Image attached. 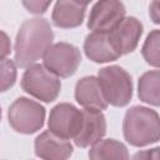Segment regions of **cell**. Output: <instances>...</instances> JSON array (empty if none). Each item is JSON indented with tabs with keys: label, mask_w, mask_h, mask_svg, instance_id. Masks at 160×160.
<instances>
[{
	"label": "cell",
	"mask_w": 160,
	"mask_h": 160,
	"mask_svg": "<svg viewBox=\"0 0 160 160\" xmlns=\"http://www.w3.org/2000/svg\"><path fill=\"white\" fill-rule=\"evenodd\" d=\"M138 95L142 102L151 106L160 105V72L151 70L144 72L138 82Z\"/></svg>",
	"instance_id": "9a60e30c"
},
{
	"label": "cell",
	"mask_w": 160,
	"mask_h": 160,
	"mask_svg": "<svg viewBox=\"0 0 160 160\" xmlns=\"http://www.w3.org/2000/svg\"><path fill=\"white\" fill-rule=\"evenodd\" d=\"M54 32L50 22L44 18L25 20L15 39V64L19 68H28L40 60L51 46Z\"/></svg>",
	"instance_id": "6da1fadb"
},
{
	"label": "cell",
	"mask_w": 160,
	"mask_h": 160,
	"mask_svg": "<svg viewBox=\"0 0 160 160\" xmlns=\"http://www.w3.org/2000/svg\"><path fill=\"white\" fill-rule=\"evenodd\" d=\"M82 120L81 110L69 102H60L50 110L48 126L51 132L64 139H74Z\"/></svg>",
	"instance_id": "52a82bcc"
},
{
	"label": "cell",
	"mask_w": 160,
	"mask_h": 160,
	"mask_svg": "<svg viewBox=\"0 0 160 160\" xmlns=\"http://www.w3.org/2000/svg\"><path fill=\"white\" fill-rule=\"evenodd\" d=\"M8 119L15 131L30 135L44 126L45 108L34 100L21 96L10 105Z\"/></svg>",
	"instance_id": "5b68a950"
},
{
	"label": "cell",
	"mask_w": 160,
	"mask_h": 160,
	"mask_svg": "<svg viewBox=\"0 0 160 160\" xmlns=\"http://www.w3.org/2000/svg\"><path fill=\"white\" fill-rule=\"evenodd\" d=\"M81 114V125L74 136V142L79 148H89L104 138L106 132V119L101 110L96 109H82Z\"/></svg>",
	"instance_id": "30bf717a"
},
{
	"label": "cell",
	"mask_w": 160,
	"mask_h": 160,
	"mask_svg": "<svg viewBox=\"0 0 160 160\" xmlns=\"http://www.w3.org/2000/svg\"><path fill=\"white\" fill-rule=\"evenodd\" d=\"M35 154L45 160H65L72 155L74 148L68 139L60 138L50 130L42 131L34 141Z\"/></svg>",
	"instance_id": "8fae6325"
},
{
	"label": "cell",
	"mask_w": 160,
	"mask_h": 160,
	"mask_svg": "<svg viewBox=\"0 0 160 160\" xmlns=\"http://www.w3.org/2000/svg\"><path fill=\"white\" fill-rule=\"evenodd\" d=\"M122 132L125 140L136 148L158 142L160 139L159 114L146 106L130 108L124 116Z\"/></svg>",
	"instance_id": "7a4b0ae2"
},
{
	"label": "cell",
	"mask_w": 160,
	"mask_h": 160,
	"mask_svg": "<svg viewBox=\"0 0 160 160\" xmlns=\"http://www.w3.org/2000/svg\"><path fill=\"white\" fill-rule=\"evenodd\" d=\"M16 65L12 60L0 59V92L9 90L16 81Z\"/></svg>",
	"instance_id": "ac0fdd59"
},
{
	"label": "cell",
	"mask_w": 160,
	"mask_h": 160,
	"mask_svg": "<svg viewBox=\"0 0 160 160\" xmlns=\"http://www.w3.org/2000/svg\"><path fill=\"white\" fill-rule=\"evenodd\" d=\"M11 52V41L6 32L0 30V59L6 58Z\"/></svg>",
	"instance_id": "ffe728a7"
},
{
	"label": "cell",
	"mask_w": 160,
	"mask_h": 160,
	"mask_svg": "<svg viewBox=\"0 0 160 160\" xmlns=\"http://www.w3.org/2000/svg\"><path fill=\"white\" fill-rule=\"evenodd\" d=\"M85 55L94 62H110L118 60L120 55L114 49L108 31H92L84 41Z\"/></svg>",
	"instance_id": "7c38bea8"
},
{
	"label": "cell",
	"mask_w": 160,
	"mask_h": 160,
	"mask_svg": "<svg viewBox=\"0 0 160 160\" xmlns=\"http://www.w3.org/2000/svg\"><path fill=\"white\" fill-rule=\"evenodd\" d=\"M89 158L92 160L129 159V152L122 142L115 139H101L91 145V149L89 150Z\"/></svg>",
	"instance_id": "2e32d148"
},
{
	"label": "cell",
	"mask_w": 160,
	"mask_h": 160,
	"mask_svg": "<svg viewBox=\"0 0 160 160\" xmlns=\"http://www.w3.org/2000/svg\"><path fill=\"white\" fill-rule=\"evenodd\" d=\"M125 12L121 0H98L90 10L88 28L91 31H109L125 16Z\"/></svg>",
	"instance_id": "9c48e42d"
},
{
	"label": "cell",
	"mask_w": 160,
	"mask_h": 160,
	"mask_svg": "<svg viewBox=\"0 0 160 160\" xmlns=\"http://www.w3.org/2000/svg\"><path fill=\"white\" fill-rule=\"evenodd\" d=\"M98 80L108 104L121 108L132 98V80L130 74L121 66L110 65L99 70Z\"/></svg>",
	"instance_id": "3957f363"
},
{
	"label": "cell",
	"mask_w": 160,
	"mask_h": 160,
	"mask_svg": "<svg viewBox=\"0 0 160 160\" xmlns=\"http://www.w3.org/2000/svg\"><path fill=\"white\" fill-rule=\"evenodd\" d=\"M86 6L75 0H56L51 21L60 29H74L82 24Z\"/></svg>",
	"instance_id": "5bb4252c"
},
{
	"label": "cell",
	"mask_w": 160,
	"mask_h": 160,
	"mask_svg": "<svg viewBox=\"0 0 160 160\" xmlns=\"http://www.w3.org/2000/svg\"><path fill=\"white\" fill-rule=\"evenodd\" d=\"M42 61L44 66L56 76L69 78L76 72L81 62V54L75 45L61 41L51 44L45 51Z\"/></svg>",
	"instance_id": "8992f818"
},
{
	"label": "cell",
	"mask_w": 160,
	"mask_h": 160,
	"mask_svg": "<svg viewBox=\"0 0 160 160\" xmlns=\"http://www.w3.org/2000/svg\"><path fill=\"white\" fill-rule=\"evenodd\" d=\"M75 100L84 109L105 110L108 101L105 100L99 80L96 76H84L75 85Z\"/></svg>",
	"instance_id": "4fadbf2b"
},
{
	"label": "cell",
	"mask_w": 160,
	"mask_h": 160,
	"mask_svg": "<svg viewBox=\"0 0 160 160\" xmlns=\"http://www.w3.org/2000/svg\"><path fill=\"white\" fill-rule=\"evenodd\" d=\"M141 54L149 65L154 68H159L160 65V31L158 29L152 30L146 36V40L141 49Z\"/></svg>",
	"instance_id": "e0dca14e"
},
{
	"label": "cell",
	"mask_w": 160,
	"mask_h": 160,
	"mask_svg": "<svg viewBox=\"0 0 160 160\" xmlns=\"http://www.w3.org/2000/svg\"><path fill=\"white\" fill-rule=\"evenodd\" d=\"M0 121H1V108H0Z\"/></svg>",
	"instance_id": "7402d4cb"
},
{
	"label": "cell",
	"mask_w": 160,
	"mask_h": 160,
	"mask_svg": "<svg viewBox=\"0 0 160 160\" xmlns=\"http://www.w3.org/2000/svg\"><path fill=\"white\" fill-rule=\"evenodd\" d=\"M108 32L114 49L120 56H122L136 49L142 35V24L134 16H124Z\"/></svg>",
	"instance_id": "ba28073f"
},
{
	"label": "cell",
	"mask_w": 160,
	"mask_h": 160,
	"mask_svg": "<svg viewBox=\"0 0 160 160\" xmlns=\"http://www.w3.org/2000/svg\"><path fill=\"white\" fill-rule=\"evenodd\" d=\"M21 89L40 101L51 102L60 94L61 81L44 65L32 64L22 74Z\"/></svg>",
	"instance_id": "277c9868"
},
{
	"label": "cell",
	"mask_w": 160,
	"mask_h": 160,
	"mask_svg": "<svg viewBox=\"0 0 160 160\" xmlns=\"http://www.w3.org/2000/svg\"><path fill=\"white\" fill-rule=\"evenodd\" d=\"M75 1L82 4V5H85V6H88V4H90V1H92V0H75Z\"/></svg>",
	"instance_id": "44dd1931"
},
{
	"label": "cell",
	"mask_w": 160,
	"mask_h": 160,
	"mask_svg": "<svg viewBox=\"0 0 160 160\" xmlns=\"http://www.w3.org/2000/svg\"><path fill=\"white\" fill-rule=\"evenodd\" d=\"M51 1L52 0H21L24 8L34 15L44 14L50 6Z\"/></svg>",
	"instance_id": "d6986e66"
}]
</instances>
